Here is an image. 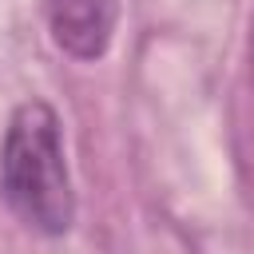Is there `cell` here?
I'll list each match as a JSON object with an SVG mask.
<instances>
[{"label": "cell", "instance_id": "2", "mask_svg": "<svg viewBox=\"0 0 254 254\" xmlns=\"http://www.w3.org/2000/svg\"><path fill=\"white\" fill-rule=\"evenodd\" d=\"M52 40L75 60H99L111 48L119 0H44Z\"/></svg>", "mask_w": 254, "mask_h": 254}, {"label": "cell", "instance_id": "1", "mask_svg": "<svg viewBox=\"0 0 254 254\" xmlns=\"http://www.w3.org/2000/svg\"><path fill=\"white\" fill-rule=\"evenodd\" d=\"M0 194L24 226L48 238L71 230L75 190L64 159L60 115L52 103L28 99L12 111L0 147Z\"/></svg>", "mask_w": 254, "mask_h": 254}]
</instances>
